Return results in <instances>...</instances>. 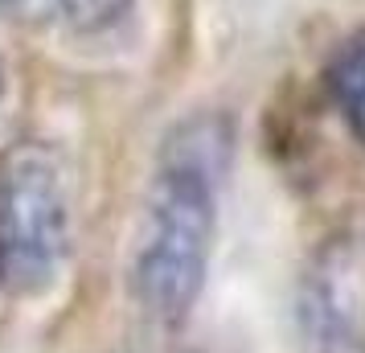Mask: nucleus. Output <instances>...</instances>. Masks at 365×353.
I'll return each instance as SVG.
<instances>
[{
	"instance_id": "obj_1",
	"label": "nucleus",
	"mask_w": 365,
	"mask_h": 353,
	"mask_svg": "<svg viewBox=\"0 0 365 353\" xmlns=\"http://www.w3.org/2000/svg\"><path fill=\"white\" fill-rule=\"evenodd\" d=\"M226 165L230 123L217 116L185 119L160 148L132 251V292L156 324H181L205 287Z\"/></svg>"
},
{
	"instance_id": "obj_2",
	"label": "nucleus",
	"mask_w": 365,
	"mask_h": 353,
	"mask_svg": "<svg viewBox=\"0 0 365 353\" xmlns=\"http://www.w3.org/2000/svg\"><path fill=\"white\" fill-rule=\"evenodd\" d=\"M74 247V185L66 156L21 140L0 156V280L17 296L58 287Z\"/></svg>"
},
{
	"instance_id": "obj_3",
	"label": "nucleus",
	"mask_w": 365,
	"mask_h": 353,
	"mask_svg": "<svg viewBox=\"0 0 365 353\" xmlns=\"http://www.w3.org/2000/svg\"><path fill=\"white\" fill-rule=\"evenodd\" d=\"M304 337L312 353H365V333L349 312L336 271H312L304 292Z\"/></svg>"
},
{
	"instance_id": "obj_4",
	"label": "nucleus",
	"mask_w": 365,
	"mask_h": 353,
	"mask_svg": "<svg viewBox=\"0 0 365 353\" xmlns=\"http://www.w3.org/2000/svg\"><path fill=\"white\" fill-rule=\"evenodd\" d=\"M329 95L345 116L349 132L365 148V29L353 34L329 62Z\"/></svg>"
},
{
	"instance_id": "obj_5",
	"label": "nucleus",
	"mask_w": 365,
	"mask_h": 353,
	"mask_svg": "<svg viewBox=\"0 0 365 353\" xmlns=\"http://www.w3.org/2000/svg\"><path fill=\"white\" fill-rule=\"evenodd\" d=\"M132 9V0H41V13L70 25L74 34H99Z\"/></svg>"
},
{
	"instance_id": "obj_6",
	"label": "nucleus",
	"mask_w": 365,
	"mask_h": 353,
	"mask_svg": "<svg viewBox=\"0 0 365 353\" xmlns=\"http://www.w3.org/2000/svg\"><path fill=\"white\" fill-rule=\"evenodd\" d=\"M0 91H4V62H0Z\"/></svg>"
}]
</instances>
